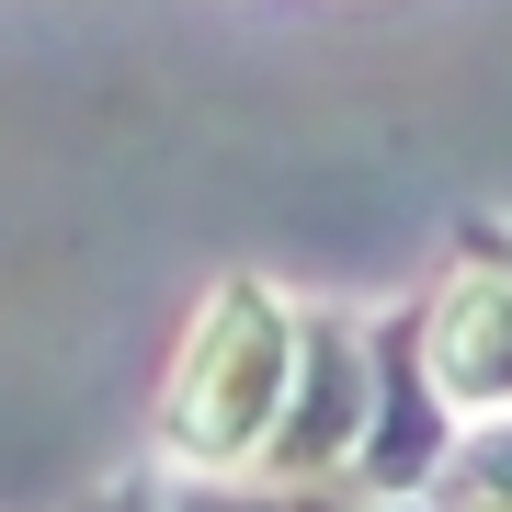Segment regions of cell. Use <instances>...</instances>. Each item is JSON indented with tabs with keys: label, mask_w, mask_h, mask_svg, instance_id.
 Returning a JSON list of instances; mask_svg holds the SVG:
<instances>
[{
	"label": "cell",
	"mask_w": 512,
	"mask_h": 512,
	"mask_svg": "<svg viewBox=\"0 0 512 512\" xmlns=\"http://www.w3.org/2000/svg\"><path fill=\"white\" fill-rule=\"evenodd\" d=\"M103 512H171V501H160V490H148V478H126V490H114Z\"/></svg>",
	"instance_id": "ba28073f"
},
{
	"label": "cell",
	"mask_w": 512,
	"mask_h": 512,
	"mask_svg": "<svg viewBox=\"0 0 512 512\" xmlns=\"http://www.w3.org/2000/svg\"><path fill=\"white\" fill-rule=\"evenodd\" d=\"M171 512H342V501H319V490H262V478H251V490H183Z\"/></svg>",
	"instance_id": "8992f818"
},
{
	"label": "cell",
	"mask_w": 512,
	"mask_h": 512,
	"mask_svg": "<svg viewBox=\"0 0 512 512\" xmlns=\"http://www.w3.org/2000/svg\"><path fill=\"white\" fill-rule=\"evenodd\" d=\"M421 490H433V512H512V410L456 421V444H444V467Z\"/></svg>",
	"instance_id": "5b68a950"
},
{
	"label": "cell",
	"mask_w": 512,
	"mask_h": 512,
	"mask_svg": "<svg viewBox=\"0 0 512 512\" xmlns=\"http://www.w3.org/2000/svg\"><path fill=\"white\" fill-rule=\"evenodd\" d=\"M365 399H376V353L353 319L330 308H296V376H285V410L274 433L251 444V478L262 490H330L365 444Z\"/></svg>",
	"instance_id": "7a4b0ae2"
},
{
	"label": "cell",
	"mask_w": 512,
	"mask_h": 512,
	"mask_svg": "<svg viewBox=\"0 0 512 512\" xmlns=\"http://www.w3.org/2000/svg\"><path fill=\"white\" fill-rule=\"evenodd\" d=\"M410 342H421V376L456 421H501L512 410V274L490 251L456 239V274L433 296H410Z\"/></svg>",
	"instance_id": "3957f363"
},
{
	"label": "cell",
	"mask_w": 512,
	"mask_h": 512,
	"mask_svg": "<svg viewBox=\"0 0 512 512\" xmlns=\"http://www.w3.org/2000/svg\"><path fill=\"white\" fill-rule=\"evenodd\" d=\"M285 376H296V308L274 285H217L194 342H183V365H171V399H160L171 467H194V478L251 467V444L285 410Z\"/></svg>",
	"instance_id": "6da1fadb"
},
{
	"label": "cell",
	"mask_w": 512,
	"mask_h": 512,
	"mask_svg": "<svg viewBox=\"0 0 512 512\" xmlns=\"http://www.w3.org/2000/svg\"><path fill=\"white\" fill-rule=\"evenodd\" d=\"M467 251H490L501 274H512V228H501V217H467Z\"/></svg>",
	"instance_id": "52a82bcc"
},
{
	"label": "cell",
	"mask_w": 512,
	"mask_h": 512,
	"mask_svg": "<svg viewBox=\"0 0 512 512\" xmlns=\"http://www.w3.org/2000/svg\"><path fill=\"white\" fill-rule=\"evenodd\" d=\"M376 512H433V501H421V490H410V501H376Z\"/></svg>",
	"instance_id": "9c48e42d"
},
{
	"label": "cell",
	"mask_w": 512,
	"mask_h": 512,
	"mask_svg": "<svg viewBox=\"0 0 512 512\" xmlns=\"http://www.w3.org/2000/svg\"><path fill=\"white\" fill-rule=\"evenodd\" d=\"M365 353H376V399H365V444H353V490L365 501H410L421 478L444 467V444H456V410H444L433 376H421L410 308H387L365 330Z\"/></svg>",
	"instance_id": "277c9868"
}]
</instances>
